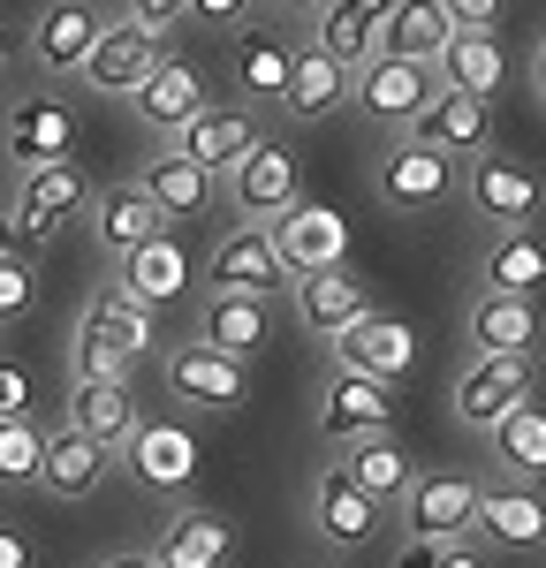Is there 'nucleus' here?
I'll return each mask as SVG.
<instances>
[{"label": "nucleus", "mask_w": 546, "mask_h": 568, "mask_svg": "<svg viewBox=\"0 0 546 568\" xmlns=\"http://www.w3.org/2000/svg\"><path fill=\"white\" fill-rule=\"evenodd\" d=\"M433 77L441 91H471V99H494L508 84V53H501L494 31H478V23H455L448 45L433 53Z\"/></svg>", "instance_id": "obj_24"}, {"label": "nucleus", "mask_w": 546, "mask_h": 568, "mask_svg": "<svg viewBox=\"0 0 546 568\" xmlns=\"http://www.w3.org/2000/svg\"><path fill=\"white\" fill-rule=\"evenodd\" d=\"M448 190H455V160L448 152H433V144H417V136H395L387 152H380V168H372V197L387 205V213H433V205H448Z\"/></svg>", "instance_id": "obj_4"}, {"label": "nucleus", "mask_w": 546, "mask_h": 568, "mask_svg": "<svg viewBox=\"0 0 546 568\" xmlns=\"http://www.w3.org/2000/svg\"><path fill=\"white\" fill-rule=\"evenodd\" d=\"M273 251H281V265L289 273H326V265H350V220L334 213V205H289V213L266 220Z\"/></svg>", "instance_id": "obj_11"}, {"label": "nucleus", "mask_w": 546, "mask_h": 568, "mask_svg": "<svg viewBox=\"0 0 546 568\" xmlns=\"http://www.w3.org/2000/svg\"><path fill=\"white\" fill-rule=\"evenodd\" d=\"M546 281V243L532 227H501L494 251H486V288H516V296H539Z\"/></svg>", "instance_id": "obj_38"}, {"label": "nucleus", "mask_w": 546, "mask_h": 568, "mask_svg": "<svg viewBox=\"0 0 546 568\" xmlns=\"http://www.w3.org/2000/svg\"><path fill=\"white\" fill-rule=\"evenodd\" d=\"M91 205V182L77 160H46V168H16V197H8V227L23 251H46L69 220Z\"/></svg>", "instance_id": "obj_1"}, {"label": "nucleus", "mask_w": 546, "mask_h": 568, "mask_svg": "<svg viewBox=\"0 0 546 568\" xmlns=\"http://www.w3.org/2000/svg\"><path fill=\"white\" fill-rule=\"evenodd\" d=\"M281 106H289L296 122H326L334 106H350V61H334V53H318V45H304V53L289 61V84H281Z\"/></svg>", "instance_id": "obj_28"}, {"label": "nucleus", "mask_w": 546, "mask_h": 568, "mask_svg": "<svg viewBox=\"0 0 546 568\" xmlns=\"http://www.w3.org/2000/svg\"><path fill=\"white\" fill-rule=\"evenodd\" d=\"M380 516H387V508H380V500H372L342 463L312 478V530H318V546H326V554H364V546H372V530H380Z\"/></svg>", "instance_id": "obj_10"}, {"label": "nucleus", "mask_w": 546, "mask_h": 568, "mask_svg": "<svg viewBox=\"0 0 546 568\" xmlns=\"http://www.w3.org/2000/svg\"><path fill=\"white\" fill-rule=\"evenodd\" d=\"M0 568H39V546H31V530L0 524Z\"/></svg>", "instance_id": "obj_46"}, {"label": "nucleus", "mask_w": 546, "mask_h": 568, "mask_svg": "<svg viewBox=\"0 0 546 568\" xmlns=\"http://www.w3.org/2000/svg\"><path fill=\"white\" fill-rule=\"evenodd\" d=\"M273 8H296V16H304V8H318V0H273Z\"/></svg>", "instance_id": "obj_52"}, {"label": "nucleus", "mask_w": 546, "mask_h": 568, "mask_svg": "<svg viewBox=\"0 0 546 568\" xmlns=\"http://www.w3.org/2000/svg\"><path fill=\"white\" fill-rule=\"evenodd\" d=\"M471 538H494V546H508V554H532V546H546V500L532 493V478H494V485H478Z\"/></svg>", "instance_id": "obj_15"}, {"label": "nucleus", "mask_w": 546, "mask_h": 568, "mask_svg": "<svg viewBox=\"0 0 546 568\" xmlns=\"http://www.w3.org/2000/svg\"><path fill=\"white\" fill-rule=\"evenodd\" d=\"M99 31H107V16L91 0H46L39 23H31V69L39 77H77Z\"/></svg>", "instance_id": "obj_16"}, {"label": "nucleus", "mask_w": 546, "mask_h": 568, "mask_svg": "<svg viewBox=\"0 0 546 568\" xmlns=\"http://www.w3.org/2000/svg\"><path fill=\"white\" fill-rule=\"evenodd\" d=\"M130 106H136V122L152 136H175L190 114H205L213 99H205V77L190 69V61H152V77L130 91Z\"/></svg>", "instance_id": "obj_25"}, {"label": "nucleus", "mask_w": 546, "mask_h": 568, "mask_svg": "<svg viewBox=\"0 0 546 568\" xmlns=\"http://www.w3.org/2000/svg\"><path fill=\"white\" fill-rule=\"evenodd\" d=\"M395 425V387L387 379H364V372H334V387L318 402V439L350 447L364 433H387Z\"/></svg>", "instance_id": "obj_18"}, {"label": "nucleus", "mask_w": 546, "mask_h": 568, "mask_svg": "<svg viewBox=\"0 0 546 568\" xmlns=\"http://www.w3.org/2000/svg\"><path fill=\"white\" fill-rule=\"evenodd\" d=\"M31 304H39V251L8 243L0 251V326H23Z\"/></svg>", "instance_id": "obj_41"}, {"label": "nucleus", "mask_w": 546, "mask_h": 568, "mask_svg": "<svg viewBox=\"0 0 546 568\" xmlns=\"http://www.w3.org/2000/svg\"><path fill=\"white\" fill-rule=\"evenodd\" d=\"M289 304H296V318H304V334H334V326H350L372 296H364V281L350 273V265H326V273H289Z\"/></svg>", "instance_id": "obj_27"}, {"label": "nucleus", "mask_w": 546, "mask_h": 568, "mask_svg": "<svg viewBox=\"0 0 546 568\" xmlns=\"http://www.w3.org/2000/svg\"><path fill=\"white\" fill-rule=\"evenodd\" d=\"M463 334H471V349L478 356H532L539 349V296H516V288H486L471 318H463Z\"/></svg>", "instance_id": "obj_19"}, {"label": "nucleus", "mask_w": 546, "mask_h": 568, "mask_svg": "<svg viewBox=\"0 0 546 568\" xmlns=\"http://www.w3.org/2000/svg\"><path fill=\"white\" fill-rule=\"evenodd\" d=\"M410 136L433 144V152H448V160H471V152H486L494 122H486V99H471V91H433L425 114L410 122Z\"/></svg>", "instance_id": "obj_26"}, {"label": "nucleus", "mask_w": 546, "mask_h": 568, "mask_svg": "<svg viewBox=\"0 0 546 568\" xmlns=\"http://www.w3.org/2000/svg\"><path fill=\"white\" fill-rule=\"evenodd\" d=\"M122 16H130L136 31H152V39H168L182 23V0H122Z\"/></svg>", "instance_id": "obj_44"}, {"label": "nucleus", "mask_w": 546, "mask_h": 568, "mask_svg": "<svg viewBox=\"0 0 546 568\" xmlns=\"http://www.w3.org/2000/svg\"><path fill=\"white\" fill-rule=\"evenodd\" d=\"M516 402H532V356H471V372L455 379V425L486 439Z\"/></svg>", "instance_id": "obj_8"}, {"label": "nucleus", "mask_w": 546, "mask_h": 568, "mask_svg": "<svg viewBox=\"0 0 546 568\" xmlns=\"http://www.w3.org/2000/svg\"><path fill=\"white\" fill-rule=\"evenodd\" d=\"M441 91L433 77V61H403V53H372L350 69V106H357L364 122H380V130L403 136L417 114H425V99Z\"/></svg>", "instance_id": "obj_2"}, {"label": "nucleus", "mask_w": 546, "mask_h": 568, "mask_svg": "<svg viewBox=\"0 0 546 568\" xmlns=\"http://www.w3.org/2000/svg\"><path fill=\"white\" fill-rule=\"evenodd\" d=\"M205 288H221V296H273V288H289V265L273 251L266 220H243V227H228L221 243H213Z\"/></svg>", "instance_id": "obj_7"}, {"label": "nucleus", "mask_w": 546, "mask_h": 568, "mask_svg": "<svg viewBox=\"0 0 546 568\" xmlns=\"http://www.w3.org/2000/svg\"><path fill=\"white\" fill-rule=\"evenodd\" d=\"M326 349H334V372H364V379H410V364H417V334H410L403 311H380L364 304L350 326H334L326 334Z\"/></svg>", "instance_id": "obj_3"}, {"label": "nucleus", "mask_w": 546, "mask_h": 568, "mask_svg": "<svg viewBox=\"0 0 546 568\" xmlns=\"http://www.w3.org/2000/svg\"><path fill=\"white\" fill-rule=\"evenodd\" d=\"M114 288H122L130 304H144V311L190 296V258H182V243L168 235V227H160L152 243H136L130 258H114Z\"/></svg>", "instance_id": "obj_21"}, {"label": "nucleus", "mask_w": 546, "mask_h": 568, "mask_svg": "<svg viewBox=\"0 0 546 568\" xmlns=\"http://www.w3.org/2000/svg\"><path fill=\"white\" fill-rule=\"evenodd\" d=\"M0 61H8V31H0Z\"/></svg>", "instance_id": "obj_53"}, {"label": "nucleus", "mask_w": 546, "mask_h": 568, "mask_svg": "<svg viewBox=\"0 0 546 568\" xmlns=\"http://www.w3.org/2000/svg\"><path fill=\"white\" fill-rule=\"evenodd\" d=\"M23 409H31V372L0 364V417H23Z\"/></svg>", "instance_id": "obj_45"}, {"label": "nucleus", "mask_w": 546, "mask_h": 568, "mask_svg": "<svg viewBox=\"0 0 546 568\" xmlns=\"http://www.w3.org/2000/svg\"><path fill=\"white\" fill-rule=\"evenodd\" d=\"M213 182L228 190V205H235L243 220H273V213H289V205H296V160H289L273 136H251V144H243Z\"/></svg>", "instance_id": "obj_6"}, {"label": "nucleus", "mask_w": 546, "mask_h": 568, "mask_svg": "<svg viewBox=\"0 0 546 568\" xmlns=\"http://www.w3.org/2000/svg\"><path fill=\"white\" fill-rule=\"evenodd\" d=\"M152 61H160V39H152V31H136L130 16H114V23L91 39V53H84V69H77V77H84L91 91H107V99H130V91L152 77Z\"/></svg>", "instance_id": "obj_17"}, {"label": "nucleus", "mask_w": 546, "mask_h": 568, "mask_svg": "<svg viewBox=\"0 0 546 568\" xmlns=\"http://www.w3.org/2000/svg\"><path fill=\"white\" fill-rule=\"evenodd\" d=\"M152 561L160 568H228L235 561V530L221 508H175L160 538H152Z\"/></svg>", "instance_id": "obj_20"}, {"label": "nucleus", "mask_w": 546, "mask_h": 568, "mask_svg": "<svg viewBox=\"0 0 546 568\" xmlns=\"http://www.w3.org/2000/svg\"><path fill=\"white\" fill-rule=\"evenodd\" d=\"M455 16L441 0H395L387 8V23H380V53H403V61H433L441 45H448Z\"/></svg>", "instance_id": "obj_36"}, {"label": "nucleus", "mask_w": 546, "mask_h": 568, "mask_svg": "<svg viewBox=\"0 0 546 568\" xmlns=\"http://www.w3.org/2000/svg\"><path fill=\"white\" fill-rule=\"evenodd\" d=\"M403 538L417 546H455V538H471V516H478V478H463V470H417L403 485Z\"/></svg>", "instance_id": "obj_5"}, {"label": "nucleus", "mask_w": 546, "mask_h": 568, "mask_svg": "<svg viewBox=\"0 0 546 568\" xmlns=\"http://www.w3.org/2000/svg\"><path fill=\"white\" fill-rule=\"evenodd\" d=\"M8 243H16V227H8V213H0V251H8Z\"/></svg>", "instance_id": "obj_51"}, {"label": "nucleus", "mask_w": 546, "mask_h": 568, "mask_svg": "<svg viewBox=\"0 0 546 568\" xmlns=\"http://www.w3.org/2000/svg\"><path fill=\"white\" fill-rule=\"evenodd\" d=\"M395 0H318V53L334 61H372L380 53V23H387Z\"/></svg>", "instance_id": "obj_31"}, {"label": "nucleus", "mask_w": 546, "mask_h": 568, "mask_svg": "<svg viewBox=\"0 0 546 568\" xmlns=\"http://www.w3.org/2000/svg\"><path fill=\"white\" fill-rule=\"evenodd\" d=\"M122 455L144 493H190V478H198V439H190V425H168V417H136Z\"/></svg>", "instance_id": "obj_13"}, {"label": "nucleus", "mask_w": 546, "mask_h": 568, "mask_svg": "<svg viewBox=\"0 0 546 568\" xmlns=\"http://www.w3.org/2000/svg\"><path fill=\"white\" fill-rule=\"evenodd\" d=\"M433 568H494V561H486V554H471V546L455 538V546H441V554H433Z\"/></svg>", "instance_id": "obj_48"}, {"label": "nucleus", "mask_w": 546, "mask_h": 568, "mask_svg": "<svg viewBox=\"0 0 546 568\" xmlns=\"http://www.w3.org/2000/svg\"><path fill=\"white\" fill-rule=\"evenodd\" d=\"M39 463H46V425L23 409V417H0V485L23 493L39 485Z\"/></svg>", "instance_id": "obj_39"}, {"label": "nucleus", "mask_w": 546, "mask_h": 568, "mask_svg": "<svg viewBox=\"0 0 546 568\" xmlns=\"http://www.w3.org/2000/svg\"><path fill=\"white\" fill-rule=\"evenodd\" d=\"M463 197L494 220V227H532V220H539V205H546V182L532 175L524 160H508V152H471Z\"/></svg>", "instance_id": "obj_9"}, {"label": "nucleus", "mask_w": 546, "mask_h": 568, "mask_svg": "<svg viewBox=\"0 0 546 568\" xmlns=\"http://www.w3.org/2000/svg\"><path fill=\"white\" fill-rule=\"evenodd\" d=\"M486 455H494L501 478H539L546 470V409L539 402H516L494 433H486Z\"/></svg>", "instance_id": "obj_35"}, {"label": "nucleus", "mask_w": 546, "mask_h": 568, "mask_svg": "<svg viewBox=\"0 0 546 568\" xmlns=\"http://www.w3.org/2000/svg\"><path fill=\"white\" fill-rule=\"evenodd\" d=\"M532 91H539V99H546V39L532 45Z\"/></svg>", "instance_id": "obj_50"}, {"label": "nucleus", "mask_w": 546, "mask_h": 568, "mask_svg": "<svg viewBox=\"0 0 546 568\" xmlns=\"http://www.w3.org/2000/svg\"><path fill=\"white\" fill-rule=\"evenodd\" d=\"M69 379H130V356L91 342V334H77V342H69Z\"/></svg>", "instance_id": "obj_42"}, {"label": "nucleus", "mask_w": 546, "mask_h": 568, "mask_svg": "<svg viewBox=\"0 0 546 568\" xmlns=\"http://www.w3.org/2000/svg\"><path fill=\"white\" fill-rule=\"evenodd\" d=\"M0 152L16 168H46V160H77V106L61 99H16L0 122Z\"/></svg>", "instance_id": "obj_14"}, {"label": "nucleus", "mask_w": 546, "mask_h": 568, "mask_svg": "<svg viewBox=\"0 0 546 568\" xmlns=\"http://www.w3.org/2000/svg\"><path fill=\"white\" fill-rule=\"evenodd\" d=\"M91 568H160L152 554H107V561H91Z\"/></svg>", "instance_id": "obj_49"}, {"label": "nucleus", "mask_w": 546, "mask_h": 568, "mask_svg": "<svg viewBox=\"0 0 546 568\" xmlns=\"http://www.w3.org/2000/svg\"><path fill=\"white\" fill-rule=\"evenodd\" d=\"M77 334H91V342H107V349H122L136 364V356L160 349V326H152V311L130 304L122 288H107V296H91L84 318H77Z\"/></svg>", "instance_id": "obj_33"}, {"label": "nucleus", "mask_w": 546, "mask_h": 568, "mask_svg": "<svg viewBox=\"0 0 546 568\" xmlns=\"http://www.w3.org/2000/svg\"><path fill=\"white\" fill-rule=\"evenodd\" d=\"M69 425L91 433L99 447H122L136 433V394L130 379H69Z\"/></svg>", "instance_id": "obj_29"}, {"label": "nucleus", "mask_w": 546, "mask_h": 568, "mask_svg": "<svg viewBox=\"0 0 546 568\" xmlns=\"http://www.w3.org/2000/svg\"><path fill=\"white\" fill-rule=\"evenodd\" d=\"M144 197L160 205L168 220H190V213H205V197H213V175L198 168V160H182V152H160V160H144Z\"/></svg>", "instance_id": "obj_37"}, {"label": "nucleus", "mask_w": 546, "mask_h": 568, "mask_svg": "<svg viewBox=\"0 0 546 568\" xmlns=\"http://www.w3.org/2000/svg\"><path fill=\"white\" fill-rule=\"evenodd\" d=\"M91 235H99V251L107 258H130L136 243H152L160 227H168V213L144 197V182H114V190H91Z\"/></svg>", "instance_id": "obj_23"}, {"label": "nucleus", "mask_w": 546, "mask_h": 568, "mask_svg": "<svg viewBox=\"0 0 546 568\" xmlns=\"http://www.w3.org/2000/svg\"><path fill=\"white\" fill-rule=\"evenodd\" d=\"M289 61H296V53H289L281 39L251 31V39H243V53H235V77H243V91H251V99H281V84H289Z\"/></svg>", "instance_id": "obj_40"}, {"label": "nucleus", "mask_w": 546, "mask_h": 568, "mask_svg": "<svg viewBox=\"0 0 546 568\" xmlns=\"http://www.w3.org/2000/svg\"><path fill=\"white\" fill-rule=\"evenodd\" d=\"M168 387L190 409H235L251 394V356H228L213 342H182V349H168Z\"/></svg>", "instance_id": "obj_12"}, {"label": "nucleus", "mask_w": 546, "mask_h": 568, "mask_svg": "<svg viewBox=\"0 0 546 568\" xmlns=\"http://www.w3.org/2000/svg\"><path fill=\"white\" fill-rule=\"evenodd\" d=\"M251 136H259V130H251V114H235V106H205V114H190V122L175 130V152H182V160H198L205 175H221Z\"/></svg>", "instance_id": "obj_34"}, {"label": "nucleus", "mask_w": 546, "mask_h": 568, "mask_svg": "<svg viewBox=\"0 0 546 568\" xmlns=\"http://www.w3.org/2000/svg\"><path fill=\"white\" fill-rule=\"evenodd\" d=\"M251 8H259V0H182V16H190V23H205V31H243V23H251Z\"/></svg>", "instance_id": "obj_43"}, {"label": "nucleus", "mask_w": 546, "mask_h": 568, "mask_svg": "<svg viewBox=\"0 0 546 568\" xmlns=\"http://www.w3.org/2000/svg\"><path fill=\"white\" fill-rule=\"evenodd\" d=\"M441 8H448L455 23H478V31H494V16L508 8V0H441Z\"/></svg>", "instance_id": "obj_47"}, {"label": "nucleus", "mask_w": 546, "mask_h": 568, "mask_svg": "<svg viewBox=\"0 0 546 568\" xmlns=\"http://www.w3.org/2000/svg\"><path fill=\"white\" fill-rule=\"evenodd\" d=\"M114 478V447H99L91 433L77 425H61V433H46V463H39V485L53 500H91L99 485Z\"/></svg>", "instance_id": "obj_22"}, {"label": "nucleus", "mask_w": 546, "mask_h": 568, "mask_svg": "<svg viewBox=\"0 0 546 568\" xmlns=\"http://www.w3.org/2000/svg\"><path fill=\"white\" fill-rule=\"evenodd\" d=\"M342 470H350V478H357L380 508H395V500H403V485L417 478V463H410V447L395 439V425H387V433L350 439V447H342Z\"/></svg>", "instance_id": "obj_30"}, {"label": "nucleus", "mask_w": 546, "mask_h": 568, "mask_svg": "<svg viewBox=\"0 0 546 568\" xmlns=\"http://www.w3.org/2000/svg\"><path fill=\"white\" fill-rule=\"evenodd\" d=\"M266 334H273L266 296H221V288H213L205 311H198V342H213V349H228V356H259Z\"/></svg>", "instance_id": "obj_32"}]
</instances>
